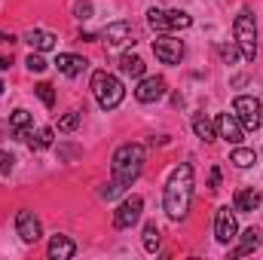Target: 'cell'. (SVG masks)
I'll list each match as a JSON object with an SVG mask.
<instances>
[{
    "instance_id": "17",
    "label": "cell",
    "mask_w": 263,
    "mask_h": 260,
    "mask_svg": "<svg viewBox=\"0 0 263 260\" xmlns=\"http://www.w3.org/2000/svg\"><path fill=\"white\" fill-rule=\"evenodd\" d=\"M257 245H260V233L251 227V230H245V233H242V239H239V245L230 251V257H245V254L257 251Z\"/></svg>"
},
{
    "instance_id": "1",
    "label": "cell",
    "mask_w": 263,
    "mask_h": 260,
    "mask_svg": "<svg viewBox=\"0 0 263 260\" xmlns=\"http://www.w3.org/2000/svg\"><path fill=\"white\" fill-rule=\"evenodd\" d=\"M144 162H147L144 144H123V147H117V153H114V159H110V181L101 187V199L114 202L117 196L126 193L132 184L141 178Z\"/></svg>"
},
{
    "instance_id": "5",
    "label": "cell",
    "mask_w": 263,
    "mask_h": 260,
    "mask_svg": "<svg viewBox=\"0 0 263 260\" xmlns=\"http://www.w3.org/2000/svg\"><path fill=\"white\" fill-rule=\"evenodd\" d=\"M233 114H236V120L242 123V129H260L263 123V107L260 101L254 98V95H239L236 101H233Z\"/></svg>"
},
{
    "instance_id": "16",
    "label": "cell",
    "mask_w": 263,
    "mask_h": 260,
    "mask_svg": "<svg viewBox=\"0 0 263 260\" xmlns=\"http://www.w3.org/2000/svg\"><path fill=\"white\" fill-rule=\"evenodd\" d=\"M263 202V196L254 190V187H248V190H239L236 199H233V208L236 211H242V214H248V211H257Z\"/></svg>"
},
{
    "instance_id": "32",
    "label": "cell",
    "mask_w": 263,
    "mask_h": 260,
    "mask_svg": "<svg viewBox=\"0 0 263 260\" xmlns=\"http://www.w3.org/2000/svg\"><path fill=\"white\" fill-rule=\"evenodd\" d=\"M208 187H211V190H220V169H217V165L208 172Z\"/></svg>"
},
{
    "instance_id": "20",
    "label": "cell",
    "mask_w": 263,
    "mask_h": 260,
    "mask_svg": "<svg viewBox=\"0 0 263 260\" xmlns=\"http://www.w3.org/2000/svg\"><path fill=\"white\" fill-rule=\"evenodd\" d=\"M9 129H12L15 138H22V141H25V135H28V129H31V114H28L25 107L12 110V117H9Z\"/></svg>"
},
{
    "instance_id": "2",
    "label": "cell",
    "mask_w": 263,
    "mask_h": 260,
    "mask_svg": "<svg viewBox=\"0 0 263 260\" xmlns=\"http://www.w3.org/2000/svg\"><path fill=\"white\" fill-rule=\"evenodd\" d=\"M193 187H196V178H193V165L190 162H181L172 169L168 181H165V193H162V208L172 220H184L190 214V205H193Z\"/></svg>"
},
{
    "instance_id": "21",
    "label": "cell",
    "mask_w": 263,
    "mask_h": 260,
    "mask_svg": "<svg viewBox=\"0 0 263 260\" xmlns=\"http://www.w3.org/2000/svg\"><path fill=\"white\" fill-rule=\"evenodd\" d=\"M165 22H168V34L172 31H187L193 25V18L184 9H165Z\"/></svg>"
},
{
    "instance_id": "9",
    "label": "cell",
    "mask_w": 263,
    "mask_h": 260,
    "mask_svg": "<svg viewBox=\"0 0 263 260\" xmlns=\"http://www.w3.org/2000/svg\"><path fill=\"white\" fill-rule=\"evenodd\" d=\"M165 95V80L162 77H141L138 86H135V98L141 104H153Z\"/></svg>"
},
{
    "instance_id": "24",
    "label": "cell",
    "mask_w": 263,
    "mask_h": 260,
    "mask_svg": "<svg viewBox=\"0 0 263 260\" xmlns=\"http://www.w3.org/2000/svg\"><path fill=\"white\" fill-rule=\"evenodd\" d=\"M147 25H150V28H153L156 34H168V22H165V9H156V6H153V9L147 12Z\"/></svg>"
},
{
    "instance_id": "22",
    "label": "cell",
    "mask_w": 263,
    "mask_h": 260,
    "mask_svg": "<svg viewBox=\"0 0 263 260\" xmlns=\"http://www.w3.org/2000/svg\"><path fill=\"white\" fill-rule=\"evenodd\" d=\"M25 141H28V147H31V150H46V147H52V129L28 132V135H25Z\"/></svg>"
},
{
    "instance_id": "35",
    "label": "cell",
    "mask_w": 263,
    "mask_h": 260,
    "mask_svg": "<svg viewBox=\"0 0 263 260\" xmlns=\"http://www.w3.org/2000/svg\"><path fill=\"white\" fill-rule=\"evenodd\" d=\"M0 92H3V83H0Z\"/></svg>"
},
{
    "instance_id": "6",
    "label": "cell",
    "mask_w": 263,
    "mask_h": 260,
    "mask_svg": "<svg viewBox=\"0 0 263 260\" xmlns=\"http://www.w3.org/2000/svg\"><path fill=\"white\" fill-rule=\"evenodd\" d=\"M153 52H156V59H159L162 65H181V59H184V43H181L178 37H172V34H156Z\"/></svg>"
},
{
    "instance_id": "26",
    "label": "cell",
    "mask_w": 263,
    "mask_h": 260,
    "mask_svg": "<svg viewBox=\"0 0 263 260\" xmlns=\"http://www.w3.org/2000/svg\"><path fill=\"white\" fill-rule=\"evenodd\" d=\"M83 123V110H67L65 117L59 120V132H73Z\"/></svg>"
},
{
    "instance_id": "8",
    "label": "cell",
    "mask_w": 263,
    "mask_h": 260,
    "mask_svg": "<svg viewBox=\"0 0 263 260\" xmlns=\"http://www.w3.org/2000/svg\"><path fill=\"white\" fill-rule=\"evenodd\" d=\"M236 233H239V227H236V208L220 205L217 214H214V239L220 245H230L236 239Z\"/></svg>"
},
{
    "instance_id": "12",
    "label": "cell",
    "mask_w": 263,
    "mask_h": 260,
    "mask_svg": "<svg viewBox=\"0 0 263 260\" xmlns=\"http://www.w3.org/2000/svg\"><path fill=\"white\" fill-rule=\"evenodd\" d=\"M104 40L110 46H123V43H135V25L132 22H110L104 28Z\"/></svg>"
},
{
    "instance_id": "19",
    "label": "cell",
    "mask_w": 263,
    "mask_h": 260,
    "mask_svg": "<svg viewBox=\"0 0 263 260\" xmlns=\"http://www.w3.org/2000/svg\"><path fill=\"white\" fill-rule=\"evenodd\" d=\"M120 70H123L126 77L141 80V77H144V70H147V65H144V59H141V55H132V52H126V55L120 59Z\"/></svg>"
},
{
    "instance_id": "13",
    "label": "cell",
    "mask_w": 263,
    "mask_h": 260,
    "mask_svg": "<svg viewBox=\"0 0 263 260\" xmlns=\"http://www.w3.org/2000/svg\"><path fill=\"white\" fill-rule=\"evenodd\" d=\"M46 254H49V260H70L73 254H77V245H73L70 236H52Z\"/></svg>"
},
{
    "instance_id": "7",
    "label": "cell",
    "mask_w": 263,
    "mask_h": 260,
    "mask_svg": "<svg viewBox=\"0 0 263 260\" xmlns=\"http://www.w3.org/2000/svg\"><path fill=\"white\" fill-rule=\"evenodd\" d=\"M141 211H144V199H141V196L123 199L120 208L114 211V227H117V230H132V227L141 220Z\"/></svg>"
},
{
    "instance_id": "33",
    "label": "cell",
    "mask_w": 263,
    "mask_h": 260,
    "mask_svg": "<svg viewBox=\"0 0 263 260\" xmlns=\"http://www.w3.org/2000/svg\"><path fill=\"white\" fill-rule=\"evenodd\" d=\"M9 67H12V59H3L0 55V70H9Z\"/></svg>"
},
{
    "instance_id": "27",
    "label": "cell",
    "mask_w": 263,
    "mask_h": 260,
    "mask_svg": "<svg viewBox=\"0 0 263 260\" xmlns=\"http://www.w3.org/2000/svg\"><path fill=\"white\" fill-rule=\"evenodd\" d=\"M34 92H37V98H40L46 107H55V89H52L49 83H37V86H34Z\"/></svg>"
},
{
    "instance_id": "3",
    "label": "cell",
    "mask_w": 263,
    "mask_h": 260,
    "mask_svg": "<svg viewBox=\"0 0 263 260\" xmlns=\"http://www.w3.org/2000/svg\"><path fill=\"white\" fill-rule=\"evenodd\" d=\"M92 95H95V101H98L101 110H114V107L123 104L126 86L120 83V77H114L107 70H95L92 73Z\"/></svg>"
},
{
    "instance_id": "29",
    "label": "cell",
    "mask_w": 263,
    "mask_h": 260,
    "mask_svg": "<svg viewBox=\"0 0 263 260\" xmlns=\"http://www.w3.org/2000/svg\"><path fill=\"white\" fill-rule=\"evenodd\" d=\"M92 12H95V9H92V0H77V3H73V15H77L80 22H89Z\"/></svg>"
},
{
    "instance_id": "34",
    "label": "cell",
    "mask_w": 263,
    "mask_h": 260,
    "mask_svg": "<svg viewBox=\"0 0 263 260\" xmlns=\"http://www.w3.org/2000/svg\"><path fill=\"white\" fill-rule=\"evenodd\" d=\"M0 43H15V37H9V34H3V31H0Z\"/></svg>"
},
{
    "instance_id": "31",
    "label": "cell",
    "mask_w": 263,
    "mask_h": 260,
    "mask_svg": "<svg viewBox=\"0 0 263 260\" xmlns=\"http://www.w3.org/2000/svg\"><path fill=\"white\" fill-rule=\"evenodd\" d=\"M12 169H15V156L6 153V150H0V175H9Z\"/></svg>"
},
{
    "instance_id": "15",
    "label": "cell",
    "mask_w": 263,
    "mask_h": 260,
    "mask_svg": "<svg viewBox=\"0 0 263 260\" xmlns=\"http://www.w3.org/2000/svg\"><path fill=\"white\" fill-rule=\"evenodd\" d=\"M55 67H59L65 77H80V73L89 67V62H86L83 55H73V52H59V59H55Z\"/></svg>"
},
{
    "instance_id": "28",
    "label": "cell",
    "mask_w": 263,
    "mask_h": 260,
    "mask_svg": "<svg viewBox=\"0 0 263 260\" xmlns=\"http://www.w3.org/2000/svg\"><path fill=\"white\" fill-rule=\"evenodd\" d=\"M217 49H220V59H223L227 65H233L236 59H242V52H239V46H236V43H220Z\"/></svg>"
},
{
    "instance_id": "4",
    "label": "cell",
    "mask_w": 263,
    "mask_h": 260,
    "mask_svg": "<svg viewBox=\"0 0 263 260\" xmlns=\"http://www.w3.org/2000/svg\"><path fill=\"white\" fill-rule=\"evenodd\" d=\"M233 37H236V46H239L242 59L254 62V55H257V22H254L251 9H239V15L233 22Z\"/></svg>"
},
{
    "instance_id": "10",
    "label": "cell",
    "mask_w": 263,
    "mask_h": 260,
    "mask_svg": "<svg viewBox=\"0 0 263 260\" xmlns=\"http://www.w3.org/2000/svg\"><path fill=\"white\" fill-rule=\"evenodd\" d=\"M15 233L22 236V242H37L40 239V220H37V214L28 211V208H22L15 214Z\"/></svg>"
},
{
    "instance_id": "30",
    "label": "cell",
    "mask_w": 263,
    "mask_h": 260,
    "mask_svg": "<svg viewBox=\"0 0 263 260\" xmlns=\"http://www.w3.org/2000/svg\"><path fill=\"white\" fill-rule=\"evenodd\" d=\"M25 65H28L31 73H43V70H46V62H43V55H40V52H31V55L25 59Z\"/></svg>"
},
{
    "instance_id": "14",
    "label": "cell",
    "mask_w": 263,
    "mask_h": 260,
    "mask_svg": "<svg viewBox=\"0 0 263 260\" xmlns=\"http://www.w3.org/2000/svg\"><path fill=\"white\" fill-rule=\"evenodd\" d=\"M25 43H28L34 52H49V49H55L59 37H55V34H49V31L34 28V31H28V34H25Z\"/></svg>"
},
{
    "instance_id": "25",
    "label": "cell",
    "mask_w": 263,
    "mask_h": 260,
    "mask_svg": "<svg viewBox=\"0 0 263 260\" xmlns=\"http://www.w3.org/2000/svg\"><path fill=\"white\" fill-rule=\"evenodd\" d=\"M156 248H159V230H156V224H147L144 227V251L156 254Z\"/></svg>"
},
{
    "instance_id": "23",
    "label": "cell",
    "mask_w": 263,
    "mask_h": 260,
    "mask_svg": "<svg viewBox=\"0 0 263 260\" xmlns=\"http://www.w3.org/2000/svg\"><path fill=\"white\" fill-rule=\"evenodd\" d=\"M230 162H233L236 169H251V165L257 162V153L248 150V147H236V150L230 153Z\"/></svg>"
},
{
    "instance_id": "18",
    "label": "cell",
    "mask_w": 263,
    "mask_h": 260,
    "mask_svg": "<svg viewBox=\"0 0 263 260\" xmlns=\"http://www.w3.org/2000/svg\"><path fill=\"white\" fill-rule=\"evenodd\" d=\"M193 132H196L199 141H205V144H211V141L217 138V126H214L205 114H193Z\"/></svg>"
},
{
    "instance_id": "11",
    "label": "cell",
    "mask_w": 263,
    "mask_h": 260,
    "mask_svg": "<svg viewBox=\"0 0 263 260\" xmlns=\"http://www.w3.org/2000/svg\"><path fill=\"white\" fill-rule=\"evenodd\" d=\"M217 138H223V141H230V144H242L245 129H242V123L236 120V114H220V117H217Z\"/></svg>"
}]
</instances>
